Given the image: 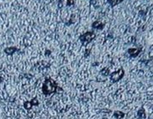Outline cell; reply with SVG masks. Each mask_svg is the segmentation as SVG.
Wrapping results in <instances>:
<instances>
[{
  "mask_svg": "<svg viewBox=\"0 0 153 119\" xmlns=\"http://www.w3.org/2000/svg\"><path fill=\"white\" fill-rule=\"evenodd\" d=\"M140 49H130V50H128V53L129 55H130V56H132V57H135V56H137L139 53H140Z\"/></svg>",
  "mask_w": 153,
  "mask_h": 119,
  "instance_id": "obj_5",
  "label": "cell"
},
{
  "mask_svg": "<svg viewBox=\"0 0 153 119\" xmlns=\"http://www.w3.org/2000/svg\"><path fill=\"white\" fill-rule=\"evenodd\" d=\"M57 84L51 78H47L43 82L42 86V92L45 96H50L56 92Z\"/></svg>",
  "mask_w": 153,
  "mask_h": 119,
  "instance_id": "obj_1",
  "label": "cell"
},
{
  "mask_svg": "<svg viewBox=\"0 0 153 119\" xmlns=\"http://www.w3.org/2000/svg\"><path fill=\"white\" fill-rule=\"evenodd\" d=\"M17 50H18V49H17L16 47H8V48H6V49L4 50V52H5L7 55H13Z\"/></svg>",
  "mask_w": 153,
  "mask_h": 119,
  "instance_id": "obj_7",
  "label": "cell"
},
{
  "mask_svg": "<svg viewBox=\"0 0 153 119\" xmlns=\"http://www.w3.org/2000/svg\"><path fill=\"white\" fill-rule=\"evenodd\" d=\"M104 26V24L101 21H95L92 24V27L93 29H103Z\"/></svg>",
  "mask_w": 153,
  "mask_h": 119,
  "instance_id": "obj_6",
  "label": "cell"
},
{
  "mask_svg": "<svg viewBox=\"0 0 153 119\" xmlns=\"http://www.w3.org/2000/svg\"><path fill=\"white\" fill-rule=\"evenodd\" d=\"M74 4H75L74 0H67V6H73Z\"/></svg>",
  "mask_w": 153,
  "mask_h": 119,
  "instance_id": "obj_11",
  "label": "cell"
},
{
  "mask_svg": "<svg viewBox=\"0 0 153 119\" xmlns=\"http://www.w3.org/2000/svg\"><path fill=\"white\" fill-rule=\"evenodd\" d=\"M137 115H138V117L141 119H145L146 118V113H145V110H144V108H140V110L138 111V113H137Z\"/></svg>",
  "mask_w": 153,
  "mask_h": 119,
  "instance_id": "obj_10",
  "label": "cell"
},
{
  "mask_svg": "<svg viewBox=\"0 0 153 119\" xmlns=\"http://www.w3.org/2000/svg\"><path fill=\"white\" fill-rule=\"evenodd\" d=\"M124 75H125V71L122 68H120L118 71L111 73V75H110V80H111V81L113 83H115V82H117L120 80L122 79L123 76H124Z\"/></svg>",
  "mask_w": 153,
  "mask_h": 119,
  "instance_id": "obj_3",
  "label": "cell"
},
{
  "mask_svg": "<svg viewBox=\"0 0 153 119\" xmlns=\"http://www.w3.org/2000/svg\"><path fill=\"white\" fill-rule=\"evenodd\" d=\"M96 37V34L93 32H87V33L83 34L82 35H80L79 40L83 46H87L88 43H90L92 40Z\"/></svg>",
  "mask_w": 153,
  "mask_h": 119,
  "instance_id": "obj_2",
  "label": "cell"
},
{
  "mask_svg": "<svg viewBox=\"0 0 153 119\" xmlns=\"http://www.w3.org/2000/svg\"><path fill=\"white\" fill-rule=\"evenodd\" d=\"M38 105H39V102H38L37 97H34L32 100L25 102L24 103V107H25L26 110H29V109H30L33 106H38Z\"/></svg>",
  "mask_w": 153,
  "mask_h": 119,
  "instance_id": "obj_4",
  "label": "cell"
},
{
  "mask_svg": "<svg viewBox=\"0 0 153 119\" xmlns=\"http://www.w3.org/2000/svg\"><path fill=\"white\" fill-rule=\"evenodd\" d=\"M123 1L124 0H108L109 4L112 7H114L116 6V5H118V4H120V3H122Z\"/></svg>",
  "mask_w": 153,
  "mask_h": 119,
  "instance_id": "obj_9",
  "label": "cell"
},
{
  "mask_svg": "<svg viewBox=\"0 0 153 119\" xmlns=\"http://www.w3.org/2000/svg\"><path fill=\"white\" fill-rule=\"evenodd\" d=\"M108 68H105V69H104V70H102L101 71V74L102 75H104V76H108L109 74H108Z\"/></svg>",
  "mask_w": 153,
  "mask_h": 119,
  "instance_id": "obj_12",
  "label": "cell"
},
{
  "mask_svg": "<svg viewBox=\"0 0 153 119\" xmlns=\"http://www.w3.org/2000/svg\"><path fill=\"white\" fill-rule=\"evenodd\" d=\"M114 117L117 119H121L125 117V114L122 113V112H120V111H115L114 113Z\"/></svg>",
  "mask_w": 153,
  "mask_h": 119,
  "instance_id": "obj_8",
  "label": "cell"
}]
</instances>
